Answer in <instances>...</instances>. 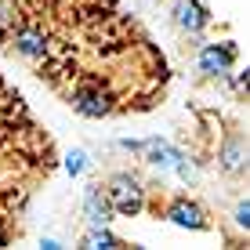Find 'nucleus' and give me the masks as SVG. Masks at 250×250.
Listing matches in <instances>:
<instances>
[{
    "instance_id": "obj_1",
    "label": "nucleus",
    "mask_w": 250,
    "mask_h": 250,
    "mask_svg": "<svg viewBox=\"0 0 250 250\" xmlns=\"http://www.w3.org/2000/svg\"><path fill=\"white\" fill-rule=\"evenodd\" d=\"M0 55L83 120L163 105L170 62L124 0H0Z\"/></svg>"
},
{
    "instance_id": "obj_2",
    "label": "nucleus",
    "mask_w": 250,
    "mask_h": 250,
    "mask_svg": "<svg viewBox=\"0 0 250 250\" xmlns=\"http://www.w3.org/2000/svg\"><path fill=\"white\" fill-rule=\"evenodd\" d=\"M58 170V149L25 105L22 91L0 73V247L25 232L33 196Z\"/></svg>"
},
{
    "instance_id": "obj_3",
    "label": "nucleus",
    "mask_w": 250,
    "mask_h": 250,
    "mask_svg": "<svg viewBox=\"0 0 250 250\" xmlns=\"http://www.w3.org/2000/svg\"><path fill=\"white\" fill-rule=\"evenodd\" d=\"M102 192L116 218H142L145 203H149V182L134 174V170H113L102 178Z\"/></svg>"
},
{
    "instance_id": "obj_4",
    "label": "nucleus",
    "mask_w": 250,
    "mask_h": 250,
    "mask_svg": "<svg viewBox=\"0 0 250 250\" xmlns=\"http://www.w3.org/2000/svg\"><path fill=\"white\" fill-rule=\"evenodd\" d=\"M120 149H127V152H134L142 163H149V167H156V170H174V174H182L185 182H192L196 178V170H192V163H188L185 156V149H178L170 138H142V142H120Z\"/></svg>"
},
{
    "instance_id": "obj_5",
    "label": "nucleus",
    "mask_w": 250,
    "mask_h": 250,
    "mask_svg": "<svg viewBox=\"0 0 250 250\" xmlns=\"http://www.w3.org/2000/svg\"><path fill=\"white\" fill-rule=\"evenodd\" d=\"M239 62L236 40H200L196 44V73L203 80H232Z\"/></svg>"
},
{
    "instance_id": "obj_6",
    "label": "nucleus",
    "mask_w": 250,
    "mask_h": 250,
    "mask_svg": "<svg viewBox=\"0 0 250 250\" xmlns=\"http://www.w3.org/2000/svg\"><path fill=\"white\" fill-rule=\"evenodd\" d=\"M170 19H174L178 33L185 37H203L214 25V11L207 0H170Z\"/></svg>"
},
{
    "instance_id": "obj_7",
    "label": "nucleus",
    "mask_w": 250,
    "mask_h": 250,
    "mask_svg": "<svg viewBox=\"0 0 250 250\" xmlns=\"http://www.w3.org/2000/svg\"><path fill=\"white\" fill-rule=\"evenodd\" d=\"M214 167L225 170L229 178H243L247 174V134L239 127L225 131V142L214 149Z\"/></svg>"
},
{
    "instance_id": "obj_8",
    "label": "nucleus",
    "mask_w": 250,
    "mask_h": 250,
    "mask_svg": "<svg viewBox=\"0 0 250 250\" xmlns=\"http://www.w3.org/2000/svg\"><path fill=\"white\" fill-rule=\"evenodd\" d=\"M80 210H83V221H87V225H113V221H116V214H113V207H109L105 192H102L98 178H91V182L83 185Z\"/></svg>"
},
{
    "instance_id": "obj_9",
    "label": "nucleus",
    "mask_w": 250,
    "mask_h": 250,
    "mask_svg": "<svg viewBox=\"0 0 250 250\" xmlns=\"http://www.w3.org/2000/svg\"><path fill=\"white\" fill-rule=\"evenodd\" d=\"M80 247H91V250H113V247H127V239H120L109 225H87L80 236Z\"/></svg>"
},
{
    "instance_id": "obj_10",
    "label": "nucleus",
    "mask_w": 250,
    "mask_h": 250,
    "mask_svg": "<svg viewBox=\"0 0 250 250\" xmlns=\"http://www.w3.org/2000/svg\"><path fill=\"white\" fill-rule=\"evenodd\" d=\"M62 167H65V174H69V178H76V174H83V167H87V156L76 149V152H69V156H65Z\"/></svg>"
},
{
    "instance_id": "obj_11",
    "label": "nucleus",
    "mask_w": 250,
    "mask_h": 250,
    "mask_svg": "<svg viewBox=\"0 0 250 250\" xmlns=\"http://www.w3.org/2000/svg\"><path fill=\"white\" fill-rule=\"evenodd\" d=\"M236 225H239V229H250V203H247V200L236 203Z\"/></svg>"
}]
</instances>
